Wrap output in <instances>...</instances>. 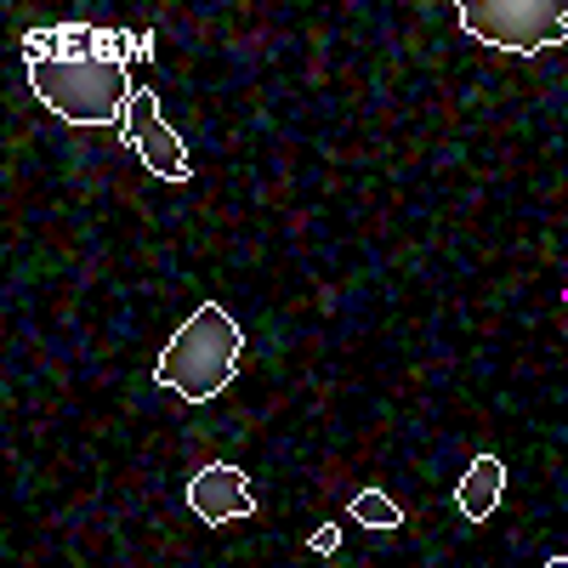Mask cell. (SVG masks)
<instances>
[{
  "instance_id": "cell-1",
  "label": "cell",
  "mask_w": 568,
  "mask_h": 568,
  "mask_svg": "<svg viewBox=\"0 0 568 568\" xmlns=\"http://www.w3.org/2000/svg\"><path fill=\"white\" fill-rule=\"evenodd\" d=\"M240 358H245V329L233 324L227 307L205 302L182 318V329L165 342L160 364H154V382L171 387L176 398L187 404H205L216 393L233 387V375H240Z\"/></svg>"
},
{
  "instance_id": "cell-2",
  "label": "cell",
  "mask_w": 568,
  "mask_h": 568,
  "mask_svg": "<svg viewBox=\"0 0 568 568\" xmlns=\"http://www.w3.org/2000/svg\"><path fill=\"white\" fill-rule=\"evenodd\" d=\"M29 91L69 125H125L136 80L120 58H29Z\"/></svg>"
},
{
  "instance_id": "cell-3",
  "label": "cell",
  "mask_w": 568,
  "mask_h": 568,
  "mask_svg": "<svg viewBox=\"0 0 568 568\" xmlns=\"http://www.w3.org/2000/svg\"><path fill=\"white\" fill-rule=\"evenodd\" d=\"M455 23L495 52L535 58L546 45H568V0H460Z\"/></svg>"
},
{
  "instance_id": "cell-4",
  "label": "cell",
  "mask_w": 568,
  "mask_h": 568,
  "mask_svg": "<svg viewBox=\"0 0 568 568\" xmlns=\"http://www.w3.org/2000/svg\"><path fill=\"white\" fill-rule=\"evenodd\" d=\"M120 136H125V149H131L142 165H149L160 182H187V176H194V160H187L182 136L160 120V98H154L149 85H136V98H131V109H125Z\"/></svg>"
},
{
  "instance_id": "cell-5",
  "label": "cell",
  "mask_w": 568,
  "mask_h": 568,
  "mask_svg": "<svg viewBox=\"0 0 568 568\" xmlns=\"http://www.w3.org/2000/svg\"><path fill=\"white\" fill-rule=\"evenodd\" d=\"M149 34H114V29H91V23H63V29H34L23 34L29 58H149Z\"/></svg>"
},
{
  "instance_id": "cell-6",
  "label": "cell",
  "mask_w": 568,
  "mask_h": 568,
  "mask_svg": "<svg viewBox=\"0 0 568 568\" xmlns=\"http://www.w3.org/2000/svg\"><path fill=\"white\" fill-rule=\"evenodd\" d=\"M187 511L200 524H245V517H256V495L233 460H211L187 478Z\"/></svg>"
},
{
  "instance_id": "cell-7",
  "label": "cell",
  "mask_w": 568,
  "mask_h": 568,
  "mask_svg": "<svg viewBox=\"0 0 568 568\" xmlns=\"http://www.w3.org/2000/svg\"><path fill=\"white\" fill-rule=\"evenodd\" d=\"M500 495H506V460L500 455H478L460 471V484H455V511L466 517V524H484V517H495Z\"/></svg>"
},
{
  "instance_id": "cell-8",
  "label": "cell",
  "mask_w": 568,
  "mask_h": 568,
  "mask_svg": "<svg viewBox=\"0 0 568 568\" xmlns=\"http://www.w3.org/2000/svg\"><path fill=\"white\" fill-rule=\"evenodd\" d=\"M347 517H353V524H364V529H375V535H393L404 524V511H398V500L387 489H358L347 500Z\"/></svg>"
},
{
  "instance_id": "cell-9",
  "label": "cell",
  "mask_w": 568,
  "mask_h": 568,
  "mask_svg": "<svg viewBox=\"0 0 568 568\" xmlns=\"http://www.w3.org/2000/svg\"><path fill=\"white\" fill-rule=\"evenodd\" d=\"M336 546H342V529H336V524H324V529L307 535V551H313V557H329Z\"/></svg>"
},
{
  "instance_id": "cell-10",
  "label": "cell",
  "mask_w": 568,
  "mask_h": 568,
  "mask_svg": "<svg viewBox=\"0 0 568 568\" xmlns=\"http://www.w3.org/2000/svg\"><path fill=\"white\" fill-rule=\"evenodd\" d=\"M546 568H568V557H551V562H546Z\"/></svg>"
},
{
  "instance_id": "cell-11",
  "label": "cell",
  "mask_w": 568,
  "mask_h": 568,
  "mask_svg": "<svg viewBox=\"0 0 568 568\" xmlns=\"http://www.w3.org/2000/svg\"><path fill=\"white\" fill-rule=\"evenodd\" d=\"M562 302H568V291H562Z\"/></svg>"
}]
</instances>
